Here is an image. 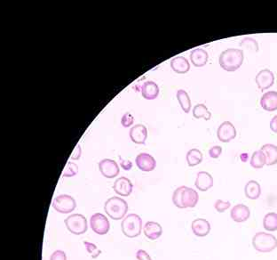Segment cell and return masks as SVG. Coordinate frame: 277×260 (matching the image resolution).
Wrapping results in <instances>:
<instances>
[{"label":"cell","instance_id":"cell-23","mask_svg":"<svg viewBox=\"0 0 277 260\" xmlns=\"http://www.w3.org/2000/svg\"><path fill=\"white\" fill-rule=\"evenodd\" d=\"M245 196L250 200H257L261 194V187L257 181L251 180L244 187Z\"/></svg>","mask_w":277,"mask_h":260},{"label":"cell","instance_id":"cell-25","mask_svg":"<svg viewBox=\"0 0 277 260\" xmlns=\"http://www.w3.org/2000/svg\"><path fill=\"white\" fill-rule=\"evenodd\" d=\"M176 97L181 106V109L186 114H188L191 109V100L188 93L183 89L178 90L176 93Z\"/></svg>","mask_w":277,"mask_h":260},{"label":"cell","instance_id":"cell-29","mask_svg":"<svg viewBox=\"0 0 277 260\" xmlns=\"http://www.w3.org/2000/svg\"><path fill=\"white\" fill-rule=\"evenodd\" d=\"M193 116L194 118H203L205 120H210L211 118V114L209 110L203 104H198L193 109Z\"/></svg>","mask_w":277,"mask_h":260},{"label":"cell","instance_id":"cell-40","mask_svg":"<svg viewBox=\"0 0 277 260\" xmlns=\"http://www.w3.org/2000/svg\"><path fill=\"white\" fill-rule=\"evenodd\" d=\"M270 128L273 132L277 134V115H276L270 121Z\"/></svg>","mask_w":277,"mask_h":260},{"label":"cell","instance_id":"cell-33","mask_svg":"<svg viewBox=\"0 0 277 260\" xmlns=\"http://www.w3.org/2000/svg\"><path fill=\"white\" fill-rule=\"evenodd\" d=\"M230 207L231 203L229 202H224L222 200H218L214 203V208L219 213L225 212L226 210H227Z\"/></svg>","mask_w":277,"mask_h":260},{"label":"cell","instance_id":"cell-17","mask_svg":"<svg viewBox=\"0 0 277 260\" xmlns=\"http://www.w3.org/2000/svg\"><path fill=\"white\" fill-rule=\"evenodd\" d=\"M260 106L267 112H275L277 110V92L268 91L260 98Z\"/></svg>","mask_w":277,"mask_h":260},{"label":"cell","instance_id":"cell-13","mask_svg":"<svg viewBox=\"0 0 277 260\" xmlns=\"http://www.w3.org/2000/svg\"><path fill=\"white\" fill-rule=\"evenodd\" d=\"M113 189L118 195L126 197L132 194L133 185L132 181L129 178H127L126 176H121L115 181Z\"/></svg>","mask_w":277,"mask_h":260},{"label":"cell","instance_id":"cell-28","mask_svg":"<svg viewBox=\"0 0 277 260\" xmlns=\"http://www.w3.org/2000/svg\"><path fill=\"white\" fill-rule=\"evenodd\" d=\"M266 162H267V160H266V156L263 151L259 150V151H254L252 156L251 158L250 163L253 169L258 170V169H262L264 166L266 165Z\"/></svg>","mask_w":277,"mask_h":260},{"label":"cell","instance_id":"cell-7","mask_svg":"<svg viewBox=\"0 0 277 260\" xmlns=\"http://www.w3.org/2000/svg\"><path fill=\"white\" fill-rule=\"evenodd\" d=\"M76 207L75 199L68 194H61L53 199L52 201V208L57 212L61 214H69L74 211Z\"/></svg>","mask_w":277,"mask_h":260},{"label":"cell","instance_id":"cell-2","mask_svg":"<svg viewBox=\"0 0 277 260\" xmlns=\"http://www.w3.org/2000/svg\"><path fill=\"white\" fill-rule=\"evenodd\" d=\"M244 57V51L242 49L228 48L221 53L219 57V62L223 70L232 72L242 66Z\"/></svg>","mask_w":277,"mask_h":260},{"label":"cell","instance_id":"cell-41","mask_svg":"<svg viewBox=\"0 0 277 260\" xmlns=\"http://www.w3.org/2000/svg\"><path fill=\"white\" fill-rule=\"evenodd\" d=\"M241 160L244 161V162H246V161H247V154L246 153H243L241 155Z\"/></svg>","mask_w":277,"mask_h":260},{"label":"cell","instance_id":"cell-16","mask_svg":"<svg viewBox=\"0 0 277 260\" xmlns=\"http://www.w3.org/2000/svg\"><path fill=\"white\" fill-rule=\"evenodd\" d=\"M191 229L195 235L198 237H204L210 233L211 225L206 219L198 218V219H195L191 224Z\"/></svg>","mask_w":277,"mask_h":260},{"label":"cell","instance_id":"cell-22","mask_svg":"<svg viewBox=\"0 0 277 260\" xmlns=\"http://www.w3.org/2000/svg\"><path fill=\"white\" fill-rule=\"evenodd\" d=\"M171 68L178 74L187 73L190 70V63L184 57H174L171 61Z\"/></svg>","mask_w":277,"mask_h":260},{"label":"cell","instance_id":"cell-3","mask_svg":"<svg viewBox=\"0 0 277 260\" xmlns=\"http://www.w3.org/2000/svg\"><path fill=\"white\" fill-rule=\"evenodd\" d=\"M104 210L113 220H120L125 218L128 211V204L120 197H111L104 204Z\"/></svg>","mask_w":277,"mask_h":260},{"label":"cell","instance_id":"cell-32","mask_svg":"<svg viewBox=\"0 0 277 260\" xmlns=\"http://www.w3.org/2000/svg\"><path fill=\"white\" fill-rule=\"evenodd\" d=\"M84 244H85V249H86V251L88 252V254L93 259L98 258L100 254L101 253V251H100L99 249L94 243H91V242H88V241H84Z\"/></svg>","mask_w":277,"mask_h":260},{"label":"cell","instance_id":"cell-5","mask_svg":"<svg viewBox=\"0 0 277 260\" xmlns=\"http://www.w3.org/2000/svg\"><path fill=\"white\" fill-rule=\"evenodd\" d=\"M121 229L125 235L129 238L139 236L142 230V219L137 214H129L123 220Z\"/></svg>","mask_w":277,"mask_h":260},{"label":"cell","instance_id":"cell-20","mask_svg":"<svg viewBox=\"0 0 277 260\" xmlns=\"http://www.w3.org/2000/svg\"><path fill=\"white\" fill-rule=\"evenodd\" d=\"M141 95L147 100H154L159 95V87L154 81H146L141 87Z\"/></svg>","mask_w":277,"mask_h":260},{"label":"cell","instance_id":"cell-38","mask_svg":"<svg viewBox=\"0 0 277 260\" xmlns=\"http://www.w3.org/2000/svg\"><path fill=\"white\" fill-rule=\"evenodd\" d=\"M80 156H81V147L79 144H77L71 154V159L73 161H76L79 159Z\"/></svg>","mask_w":277,"mask_h":260},{"label":"cell","instance_id":"cell-14","mask_svg":"<svg viewBox=\"0 0 277 260\" xmlns=\"http://www.w3.org/2000/svg\"><path fill=\"white\" fill-rule=\"evenodd\" d=\"M230 217L235 222H245L251 217V210L244 204H237L231 209Z\"/></svg>","mask_w":277,"mask_h":260},{"label":"cell","instance_id":"cell-34","mask_svg":"<svg viewBox=\"0 0 277 260\" xmlns=\"http://www.w3.org/2000/svg\"><path fill=\"white\" fill-rule=\"evenodd\" d=\"M134 122V117L131 113H126L121 118V124L124 128L131 127Z\"/></svg>","mask_w":277,"mask_h":260},{"label":"cell","instance_id":"cell-39","mask_svg":"<svg viewBox=\"0 0 277 260\" xmlns=\"http://www.w3.org/2000/svg\"><path fill=\"white\" fill-rule=\"evenodd\" d=\"M120 158V165L125 171H130L132 168V163L130 161H124L121 157Z\"/></svg>","mask_w":277,"mask_h":260},{"label":"cell","instance_id":"cell-9","mask_svg":"<svg viewBox=\"0 0 277 260\" xmlns=\"http://www.w3.org/2000/svg\"><path fill=\"white\" fill-rule=\"evenodd\" d=\"M99 171L104 177L107 178H114L119 175V167L118 163L110 159H104L98 163Z\"/></svg>","mask_w":277,"mask_h":260},{"label":"cell","instance_id":"cell-6","mask_svg":"<svg viewBox=\"0 0 277 260\" xmlns=\"http://www.w3.org/2000/svg\"><path fill=\"white\" fill-rule=\"evenodd\" d=\"M65 225H66L67 229L71 233L76 234V235L84 234L88 229L87 220L85 216L81 214H73V215L69 216L65 219Z\"/></svg>","mask_w":277,"mask_h":260},{"label":"cell","instance_id":"cell-35","mask_svg":"<svg viewBox=\"0 0 277 260\" xmlns=\"http://www.w3.org/2000/svg\"><path fill=\"white\" fill-rule=\"evenodd\" d=\"M221 152H222V148L219 145L211 147V149L209 150V154L212 159H218L219 157L221 156Z\"/></svg>","mask_w":277,"mask_h":260},{"label":"cell","instance_id":"cell-4","mask_svg":"<svg viewBox=\"0 0 277 260\" xmlns=\"http://www.w3.org/2000/svg\"><path fill=\"white\" fill-rule=\"evenodd\" d=\"M252 245L256 251L261 253H268L277 248V237L271 233L258 232L252 238Z\"/></svg>","mask_w":277,"mask_h":260},{"label":"cell","instance_id":"cell-24","mask_svg":"<svg viewBox=\"0 0 277 260\" xmlns=\"http://www.w3.org/2000/svg\"><path fill=\"white\" fill-rule=\"evenodd\" d=\"M266 156V165H276L277 163V146L271 144H267L260 149Z\"/></svg>","mask_w":277,"mask_h":260},{"label":"cell","instance_id":"cell-31","mask_svg":"<svg viewBox=\"0 0 277 260\" xmlns=\"http://www.w3.org/2000/svg\"><path fill=\"white\" fill-rule=\"evenodd\" d=\"M78 173V166L76 165L74 162L69 161L67 163L64 171L62 172L63 177H72Z\"/></svg>","mask_w":277,"mask_h":260},{"label":"cell","instance_id":"cell-19","mask_svg":"<svg viewBox=\"0 0 277 260\" xmlns=\"http://www.w3.org/2000/svg\"><path fill=\"white\" fill-rule=\"evenodd\" d=\"M143 232L148 239L155 241L162 235L163 228L158 223L150 221L146 223L145 226L143 227Z\"/></svg>","mask_w":277,"mask_h":260},{"label":"cell","instance_id":"cell-1","mask_svg":"<svg viewBox=\"0 0 277 260\" xmlns=\"http://www.w3.org/2000/svg\"><path fill=\"white\" fill-rule=\"evenodd\" d=\"M198 201V192L184 185L175 190L173 195V202L178 208H195Z\"/></svg>","mask_w":277,"mask_h":260},{"label":"cell","instance_id":"cell-10","mask_svg":"<svg viewBox=\"0 0 277 260\" xmlns=\"http://www.w3.org/2000/svg\"><path fill=\"white\" fill-rule=\"evenodd\" d=\"M217 136L221 142H230L236 137V129L235 126L229 121H224L218 128Z\"/></svg>","mask_w":277,"mask_h":260},{"label":"cell","instance_id":"cell-27","mask_svg":"<svg viewBox=\"0 0 277 260\" xmlns=\"http://www.w3.org/2000/svg\"><path fill=\"white\" fill-rule=\"evenodd\" d=\"M263 227L268 232L277 231V214L275 212L268 213L263 219Z\"/></svg>","mask_w":277,"mask_h":260},{"label":"cell","instance_id":"cell-8","mask_svg":"<svg viewBox=\"0 0 277 260\" xmlns=\"http://www.w3.org/2000/svg\"><path fill=\"white\" fill-rule=\"evenodd\" d=\"M90 227L95 233L104 235L109 231L110 224L105 215L101 213H95L90 218Z\"/></svg>","mask_w":277,"mask_h":260},{"label":"cell","instance_id":"cell-37","mask_svg":"<svg viewBox=\"0 0 277 260\" xmlns=\"http://www.w3.org/2000/svg\"><path fill=\"white\" fill-rule=\"evenodd\" d=\"M136 259L138 260H152L151 256L149 255L143 250H139V251H137Z\"/></svg>","mask_w":277,"mask_h":260},{"label":"cell","instance_id":"cell-12","mask_svg":"<svg viewBox=\"0 0 277 260\" xmlns=\"http://www.w3.org/2000/svg\"><path fill=\"white\" fill-rule=\"evenodd\" d=\"M135 162H136V165L139 168V170L145 171V172H151V171H154L156 166L155 158L146 152L138 154Z\"/></svg>","mask_w":277,"mask_h":260},{"label":"cell","instance_id":"cell-11","mask_svg":"<svg viewBox=\"0 0 277 260\" xmlns=\"http://www.w3.org/2000/svg\"><path fill=\"white\" fill-rule=\"evenodd\" d=\"M255 81L258 85V88L263 91V90L268 89L269 87H271L274 85L275 75L270 70L264 69L257 74Z\"/></svg>","mask_w":277,"mask_h":260},{"label":"cell","instance_id":"cell-21","mask_svg":"<svg viewBox=\"0 0 277 260\" xmlns=\"http://www.w3.org/2000/svg\"><path fill=\"white\" fill-rule=\"evenodd\" d=\"M190 61L196 67L204 66L208 62V53L202 48H196L189 55Z\"/></svg>","mask_w":277,"mask_h":260},{"label":"cell","instance_id":"cell-30","mask_svg":"<svg viewBox=\"0 0 277 260\" xmlns=\"http://www.w3.org/2000/svg\"><path fill=\"white\" fill-rule=\"evenodd\" d=\"M240 48L243 49H246L248 51H252V52H258V44L255 39L252 38H244L239 44Z\"/></svg>","mask_w":277,"mask_h":260},{"label":"cell","instance_id":"cell-18","mask_svg":"<svg viewBox=\"0 0 277 260\" xmlns=\"http://www.w3.org/2000/svg\"><path fill=\"white\" fill-rule=\"evenodd\" d=\"M213 177L205 171H201L198 174L195 185L199 191L206 192L213 186Z\"/></svg>","mask_w":277,"mask_h":260},{"label":"cell","instance_id":"cell-15","mask_svg":"<svg viewBox=\"0 0 277 260\" xmlns=\"http://www.w3.org/2000/svg\"><path fill=\"white\" fill-rule=\"evenodd\" d=\"M129 136L134 144H144L148 137V129L144 125L137 124L130 129Z\"/></svg>","mask_w":277,"mask_h":260},{"label":"cell","instance_id":"cell-36","mask_svg":"<svg viewBox=\"0 0 277 260\" xmlns=\"http://www.w3.org/2000/svg\"><path fill=\"white\" fill-rule=\"evenodd\" d=\"M50 260H67L66 253L62 251H55L51 256Z\"/></svg>","mask_w":277,"mask_h":260},{"label":"cell","instance_id":"cell-26","mask_svg":"<svg viewBox=\"0 0 277 260\" xmlns=\"http://www.w3.org/2000/svg\"><path fill=\"white\" fill-rule=\"evenodd\" d=\"M186 160L189 167H195L200 164L202 161V151H199L198 149L189 150L186 155Z\"/></svg>","mask_w":277,"mask_h":260}]
</instances>
